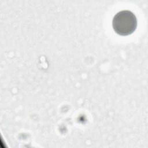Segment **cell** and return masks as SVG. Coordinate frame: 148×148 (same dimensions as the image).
Wrapping results in <instances>:
<instances>
[{
  "instance_id": "obj_1",
  "label": "cell",
  "mask_w": 148,
  "mask_h": 148,
  "mask_svg": "<svg viewBox=\"0 0 148 148\" xmlns=\"http://www.w3.org/2000/svg\"><path fill=\"white\" fill-rule=\"evenodd\" d=\"M137 18L135 14L130 10H121L117 13L112 20L114 32L121 36L132 34L137 27Z\"/></svg>"
}]
</instances>
